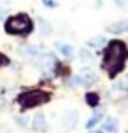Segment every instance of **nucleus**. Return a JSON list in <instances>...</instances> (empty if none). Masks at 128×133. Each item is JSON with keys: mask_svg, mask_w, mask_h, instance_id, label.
Masks as SVG:
<instances>
[{"mask_svg": "<svg viewBox=\"0 0 128 133\" xmlns=\"http://www.w3.org/2000/svg\"><path fill=\"white\" fill-rule=\"evenodd\" d=\"M126 56H128L126 45H124L123 41H119V39H113V41H109V45H107L106 51H104L102 68L107 71L109 77H115L119 71H123L124 62H126Z\"/></svg>", "mask_w": 128, "mask_h": 133, "instance_id": "nucleus-1", "label": "nucleus"}, {"mask_svg": "<svg viewBox=\"0 0 128 133\" xmlns=\"http://www.w3.org/2000/svg\"><path fill=\"white\" fill-rule=\"evenodd\" d=\"M4 30L10 36H26V34H30L34 30V23L28 15L19 13V15H13L6 21Z\"/></svg>", "mask_w": 128, "mask_h": 133, "instance_id": "nucleus-2", "label": "nucleus"}, {"mask_svg": "<svg viewBox=\"0 0 128 133\" xmlns=\"http://www.w3.org/2000/svg\"><path fill=\"white\" fill-rule=\"evenodd\" d=\"M51 96L43 90H30V92H25L17 97V103L21 105L23 109H32V107H38V105L43 103H49Z\"/></svg>", "mask_w": 128, "mask_h": 133, "instance_id": "nucleus-3", "label": "nucleus"}, {"mask_svg": "<svg viewBox=\"0 0 128 133\" xmlns=\"http://www.w3.org/2000/svg\"><path fill=\"white\" fill-rule=\"evenodd\" d=\"M96 81V73L90 71V69H83V71H79L77 75H74L70 79V84L72 86H89Z\"/></svg>", "mask_w": 128, "mask_h": 133, "instance_id": "nucleus-4", "label": "nucleus"}, {"mask_svg": "<svg viewBox=\"0 0 128 133\" xmlns=\"http://www.w3.org/2000/svg\"><path fill=\"white\" fill-rule=\"evenodd\" d=\"M102 129L104 133H117L119 131V122L115 120V118H111V116H107L106 120H104V124H102Z\"/></svg>", "mask_w": 128, "mask_h": 133, "instance_id": "nucleus-5", "label": "nucleus"}, {"mask_svg": "<svg viewBox=\"0 0 128 133\" xmlns=\"http://www.w3.org/2000/svg\"><path fill=\"white\" fill-rule=\"evenodd\" d=\"M107 32H113V34H123V32H128V19L126 21H119V23H113L107 26Z\"/></svg>", "mask_w": 128, "mask_h": 133, "instance_id": "nucleus-6", "label": "nucleus"}, {"mask_svg": "<svg viewBox=\"0 0 128 133\" xmlns=\"http://www.w3.org/2000/svg\"><path fill=\"white\" fill-rule=\"evenodd\" d=\"M21 55L23 56H28V58H40L42 56V51L38 47H32V45H26V47H21Z\"/></svg>", "mask_w": 128, "mask_h": 133, "instance_id": "nucleus-7", "label": "nucleus"}, {"mask_svg": "<svg viewBox=\"0 0 128 133\" xmlns=\"http://www.w3.org/2000/svg\"><path fill=\"white\" fill-rule=\"evenodd\" d=\"M32 126L36 131H47V120H45L43 114H36L34 116V122H32Z\"/></svg>", "mask_w": 128, "mask_h": 133, "instance_id": "nucleus-8", "label": "nucleus"}, {"mask_svg": "<svg viewBox=\"0 0 128 133\" xmlns=\"http://www.w3.org/2000/svg\"><path fill=\"white\" fill-rule=\"evenodd\" d=\"M55 47H57L62 52V56H66V58H72V56H74V52H75V49L72 47L70 43H57Z\"/></svg>", "mask_w": 128, "mask_h": 133, "instance_id": "nucleus-9", "label": "nucleus"}, {"mask_svg": "<svg viewBox=\"0 0 128 133\" xmlns=\"http://www.w3.org/2000/svg\"><path fill=\"white\" fill-rule=\"evenodd\" d=\"M75 122H77V112H75V111H74V112H68L66 118H64V128H66V129L74 128Z\"/></svg>", "mask_w": 128, "mask_h": 133, "instance_id": "nucleus-10", "label": "nucleus"}, {"mask_svg": "<svg viewBox=\"0 0 128 133\" xmlns=\"http://www.w3.org/2000/svg\"><path fill=\"white\" fill-rule=\"evenodd\" d=\"M100 120H102V112H94V114H92V118L87 122V129H92Z\"/></svg>", "mask_w": 128, "mask_h": 133, "instance_id": "nucleus-11", "label": "nucleus"}, {"mask_svg": "<svg viewBox=\"0 0 128 133\" xmlns=\"http://www.w3.org/2000/svg\"><path fill=\"white\" fill-rule=\"evenodd\" d=\"M85 99H87V103L90 105V107H96L100 97H98V94H92V92H90V94H87V97H85Z\"/></svg>", "mask_w": 128, "mask_h": 133, "instance_id": "nucleus-12", "label": "nucleus"}, {"mask_svg": "<svg viewBox=\"0 0 128 133\" xmlns=\"http://www.w3.org/2000/svg\"><path fill=\"white\" fill-rule=\"evenodd\" d=\"M104 41H106V39H104L102 36H98V38H92V39H90V41H89V45H90V47H102V45H104Z\"/></svg>", "mask_w": 128, "mask_h": 133, "instance_id": "nucleus-13", "label": "nucleus"}, {"mask_svg": "<svg viewBox=\"0 0 128 133\" xmlns=\"http://www.w3.org/2000/svg\"><path fill=\"white\" fill-rule=\"evenodd\" d=\"M40 26H42V32H43V36H47V34H51V28H49V23L45 21V19H40Z\"/></svg>", "mask_w": 128, "mask_h": 133, "instance_id": "nucleus-14", "label": "nucleus"}, {"mask_svg": "<svg viewBox=\"0 0 128 133\" xmlns=\"http://www.w3.org/2000/svg\"><path fill=\"white\" fill-rule=\"evenodd\" d=\"M79 58L85 62V60H90L92 56H90V52H89V51H85V49H83V51H79Z\"/></svg>", "mask_w": 128, "mask_h": 133, "instance_id": "nucleus-15", "label": "nucleus"}, {"mask_svg": "<svg viewBox=\"0 0 128 133\" xmlns=\"http://www.w3.org/2000/svg\"><path fill=\"white\" fill-rule=\"evenodd\" d=\"M115 86H117V90H123V92H126V90H128V86H126V83H117Z\"/></svg>", "mask_w": 128, "mask_h": 133, "instance_id": "nucleus-16", "label": "nucleus"}, {"mask_svg": "<svg viewBox=\"0 0 128 133\" xmlns=\"http://www.w3.org/2000/svg\"><path fill=\"white\" fill-rule=\"evenodd\" d=\"M8 64V58L4 56V55H0V68H2V66H6Z\"/></svg>", "mask_w": 128, "mask_h": 133, "instance_id": "nucleus-17", "label": "nucleus"}, {"mask_svg": "<svg viewBox=\"0 0 128 133\" xmlns=\"http://www.w3.org/2000/svg\"><path fill=\"white\" fill-rule=\"evenodd\" d=\"M43 4L47 6V8H55V6H57V4L53 2V0H43Z\"/></svg>", "mask_w": 128, "mask_h": 133, "instance_id": "nucleus-18", "label": "nucleus"}, {"mask_svg": "<svg viewBox=\"0 0 128 133\" xmlns=\"http://www.w3.org/2000/svg\"><path fill=\"white\" fill-rule=\"evenodd\" d=\"M115 2H117L119 6H124V2H123V0H115Z\"/></svg>", "mask_w": 128, "mask_h": 133, "instance_id": "nucleus-19", "label": "nucleus"}, {"mask_svg": "<svg viewBox=\"0 0 128 133\" xmlns=\"http://www.w3.org/2000/svg\"><path fill=\"white\" fill-rule=\"evenodd\" d=\"M4 15V10H2V6H0V17H2Z\"/></svg>", "mask_w": 128, "mask_h": 133, "instance_id": "nucleus-20", "label": "nucleus"}, {"mask_svg": "<svg viewBox=\"0 0 128 133\" xmlns=\"http://www.w3.org/2000/svg\"><path fill=\"white\" fill-rule=\"evenodd\" d=\"M92 133H104V131H102V129H98V131H92Z\"/></svg>", "mask_w": 128, "mask_h": 133, "instance_id": "nucleus-21", "label": "nucleus"}, {"mask_svg": "<svg viewBox=\"0 0 128 133\" xmlns=\"http://www.w3.org/2000/svg\"><path fill=\"white\" fill-rule=\"evenodd\" d=\"M126 83H128V77H126Z\"/></svg>", "mask_w": 128, "mask_h": 133, "instance_id": "nucleus-22", "label": "nucleus"}]
</instances>
